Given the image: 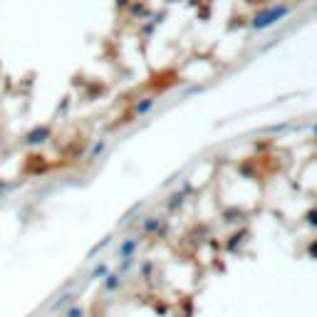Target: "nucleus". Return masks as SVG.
<instances>
[{"instance_id":"nucleus-1","label":"nucleus","mask_w":317,"mask_h":317,"mask_svg":"<svg viewBox=\"0 0 317 317\" xmlns=\"http://www.w3.org/2000/svg\"><path fill=\"white\" fill-rule=\"evenodd\" d=\"M283 13H288V8H275L272 13H265L263 18H258V20L253 23V27H255V30H260V27H265V25H272V23H275L277 18H280Z\"/></svg>"}]
</instances>
